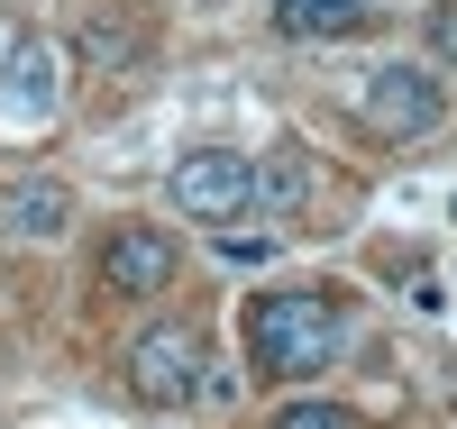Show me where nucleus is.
<instances>
[{"instance_id":"1","label":"nucleus","mask_w":457,"mask_h":429,"mask_svg":"<svg viewBox=\"0 0 457 429\" xmlns=\"http://www.w3.org/2000/svg\"><path fill=\"white\" fill-rule=\"evenodd\" d=\"M338 338H348V320H338L329 293H256L247 301V357H256V375H320L338 357Z\"/></svg>"},{"instance_id":"4","label":"nucleus","mask_w":457,"mask_h":429,"mask_svg":"<svg viewBox=\"0 0 457 429\" xmlns=\"http://www.w3.org/2000/svg\"><path fill=\"white\" fill-rule=\"evenodd\" d=\"M366 120L385 128V137H421V128H439V83H430L421 64L366 73Z\"/></svg>"},{"instance_id":"9","label":"nucleus","mask_w":457,"mask_h":429,"mask_svg":"<svg viewBox=\"0 0 457 429\" xmlns=\"http://www.w3.org/2000/svg\"><path fill=\"white\" fill-rule=\"evenodd\" d=\"M385 0H275V28L284 37H357Z\"/></svg>"},{"instance_id":"11","label":"nucleus","mask_w":457,"mask_h":429,"mask_svg":"<svg viewBox=\"0 0 457 429\" xmlns=\"http://www.w3.org/2000/svg\"><path fill=\"white\" fill-rule=\"evenodd\" d=\"M83 55H101V64H120V55H129V37L110 28V19H83Z\"/></svg>"},{"instance_id":"7","label":"nucleus","mask_w":457,"mask_h":429,"mask_svg":"<svg viewBox=\"0 0 457 429\" xmlns=\"http://www.w3.org/2000/svg\"><path fill=\"white\" fill-rule=\"evenodd\" d=\"M0 219H10L19 238H64V228H73V192L46 183V174H28V183L0 192Z\"/></svg>"},{"instance_id":"2","label":"nucleus","mask_w":457,"mask_h":429,"mask_svg":"<svg viewBox=\"0 0 457 429\" xmlns=\"http://www.w3.org/2000/svg\"><path fill=\"white\" fill-rule=\"evenodd\" d=\"M165 192H174L183 219H247L256 210V165L238 146H193V155H174Z\"/></svg>"},{"instance_id":"13","label":"nucleus","mask_w":457,"mask_h":429,"mask_svg":"<svg viewBox=\"0 0 457 429\" xmlns=\"http://www.w3.org/2000/svg\"><path fill=\"white\" fill-rule=\"evenodd\" d=\"M430 37H439V46H457V10H439V19H430Z\"/></svg>"},{"instance_id":"10","label":"nucleus","mask_w":457,"mask_h":429,"mask_svg":"<svg viewBox=\"0 0 457 429\" xmlns=\"http://www.w3.org/2000/svg\"><path fill=\"white\" fill-rule=\"evenodd\" d=\"M275 429H366V420H357V411H338V402H284Z\"/></svg>"},{"instance_id":"5","label":"nucleus","mask_w":457,"mask_h":429,"mask_svg":"<svg viewBox=\"0 0 457 429\" xmlns=\"http://www.w3.org/2000/svg\"><path fill=\"white\" fill-rule=\"evenodd\" d=\"M165 284H174V238H165V228H120V238L101 247V293L146 301V293H165Z\"/></svg>"},{"instance_id":"3","label":"nucleus","mask_w":457,"mask_h":429,"mask_svg":"<svg viewBox=\"0 0 457 429\" xmlns=\"http://www.w3.org/2000/svg\"><path fill=\"white\" fill-rule=\"evenodd\" d=\"M202 338L183 329V320H165V329H137V347H129V393L137 402H156V411H174V402H193L202 393Z\"/></svg>"},{"instance_id":"6","label":"nucleus","mask_w":457,"mask_h":429,"mask_svg":"<svg viewBox=\"0 0 457 429\" xmlns=\"http://www.w3.org/2000/svg\"><path fill=\"white\" fill-rule=\"evenodd\" d=\"M0 101L19 110V120H55L64 101V64L46 37H10V55H0Z\"/></svg>"},{"instance_id":"8","label":"nucleus","mask_w":457,"mask_h":429,"mask_svg":"<svg viewBox=\"0 0 457 429\" xmlns=\"http://www.w3.org/2000/svg\"><path fill=\"white\" fill-rule=\"evenodd\" d=\"M302 202H312V155L302 146H265L256 155V210L265 219H302Z\"/></svg>"},{"instance_id":"12","label":"nucleus","mask_w":457,"mask_h":429,"mask_svg":"<svg viewBox=\"0 0 457 429\" xmlns=\"http://www.w3.org/2000/svg\"><path fill=\"white\" fill-rule=\"evenodd\" d=\"M220 256H228V265H265L275 247H265V238H228V228H220Z\"/></svg>"}]
</instances>
